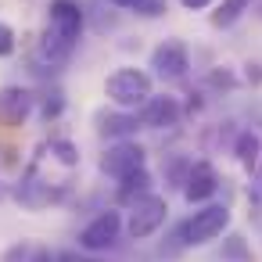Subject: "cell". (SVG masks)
Instances as JSON below:
<instances>
[{"mask_svg": "<svg viewBox=\"0 0 262 262\" xmlns=\"http://www.w3.org/2000/svg\"><path fill=\"white\" fill-rule=\"evenodd\" d=\"M251 4L255 0H223L219 11H212V26L215 29H230L233 22H241L244 11H251Z\"/></svg>", "mask_w": 262, "mask_h": 262, "instance_id": "obj_15", "label": "cell"}, {"mask_svg": "<svg viewBox=\"0 0 262 262\" xmlns=\"http://www.w3.org/2000/svg\"><path fill=\"white\" fill-rule=\"evenodd\" d=\"M144 194H151V172H147V165L137 169V172H129L126 180H119V201L122 205H133Z\"/></svg>", "mask_w": 262, "mask_h": 262, "instance_id": "obj_14", "label": "cell"}, {"mask_svg": "<svg viewBox=\"0 0 262 262\" xmlns=\"http://www.w3.org/2000/svg\"><path fill=\"white\" fill-rule=\"evenodd\" d=\"M11 194H15V201H22L26 208H43V205H51V201L61 198L47 180H40V169H36V165H29V169L22 172V180L15 183Z\"/></svg>", "mask_w": 262, "mask_h": 262, "instance_id": "obj_8", "label": "cell"}, {"mask_svg": "<svg viewBox=\"0 0 262 262\" xmlns=\"http://www.w3.org/2000/svg\"><path fill=\"white\" fill-rule=\"evenodd\" d=\"M51 155H54V162L65 165V169H76V165H79V147H76L72 140H51Z\"/></svg>", "mask_w": 262, "mask_h": 262, "instance_id": "obj_16", "label": "cell"}, {"mask_svg": "<svg viewBox=\"0 0 262 262\" xmlns=\"http://www.w3.org/2000/svg\"><path fill=\"white\" fill-rule=\"evenodd\" d=\"M151 69L158 79L172 83V79H183L187 69H190V54L180 40H162L155 51H151Z\"/></svg>", "mask_w": 262, "mask_h": 262, "instance_id": "obj_6", "label": "cell"}, {"mask_svg": "<svg viewBox=\"0 0 262 262\" xmlns=\"http://www.w3.org/2000/svg\"><path fill=\"white\" fill-rule=\"evenodd\" d=\"M169 11V0H140L137 4V15H144V18H162Z\"/></svg>", "mask_w": 262, "mask_h": 262, "instance_id": "obj_20", "label": "cell"}, {"mask_svg": "<svg viewBox=\"0 0 262 262\" xmlns=\"http://www.w3.org/2000/svg\"><path fill=\"white\" fill-rule=\"evenodd\" d=\"M180 4L187 11H205V8H212V0H180Z\"/></svg>", "mask_w": 262, "mask_h": 262, "instance_id": "obj_23", "label": "cell"}, {"mask_svg": "<svg viewBox=\"0 0 262 262\" xmlns=\"http://www.w3.org/2000/svg\"><path fill=\"white\" fill-rule=\"evenodd\" d=\"M180 119H183V108L172 94H162V97L151 94L147 104L140 108V122L147 129H172V126H180Z\"/></svg>", "mask_w": 262, "mask_h": 262, "instance_id": "obj_9", "label": "cell"}, {"mask_svg": "<svg viewBox=\"0 0 262 262\" xmlns=\"http://www.w3.org/2000/svg\"><path fill=\"white\" fill-rule=\"evenodd\" d=\"M226 226H230V208L226 205H205L187 223H180L176 241H180V248H201V244L215 241L219 233H226Z\"/></svg>", "mask_w": 262, "mask_h": 262, "instance_id": "obj_1", "label": "cell"}, {"mask_svg": "<svg viewBox=\"0 0 262 262\" xmlns=\"http://www.w3.org/2000/svg\"><path fill=\"white\" fill-rule=\"evenodd\" d=\"M112 4H115V8H137L140 0H112Z\"/></svg>", "mask_w": 262, "mask_h": 262, "instance_id": "obj_25", "label": "cell"}, {"mask_svg": "<svg viewBox=\"0 0 262 262\" xmlns=\"http://www.w3.org/2000/svg\"><path fill=\"white\" fill-rule=\"evenodd\" d=\"M29 262H58V255H51V248H36Z\"/></svg>", "mask_w": 262, "mask_h": 262, "instance_id": "obj_22", "label": "cell"}, {"mask_svg": "<svg viewBox=\"0 0 262 262\" xmlns=\"http://www.w3.org/2000/svg\"><path fill=\"white\" fill-rule=\"evenodd\" d=\"M94 122H97V137H104V140H129L144 126L140 115H133L126 108H119V112H97Z\"/></svg>", "mask_w": 262, "mask_h": 262, "instance_id": "obj_11", "label": "cell"}, {"mask_svg": "<svg viewBox=\"0 0 262 262\" xmlns=\"http://www.w3.org/2000/svg\"><path fill=\"white\" fill-rule=\"evenodd\" d=\"M144 162H147V151H144L140 144H133V140H115V144L101 155V172L112 176V180H126L129 172L144 169Z\"/></svg>", "mask_w": 262, "mask_h": 262, "instance_id": "obj_5", "label": "cell"}, {"mask_svg": "<svg viewBox=\"0 0 262 262\" xmlns=\"http://www.w3.org/2000/svg\"><path fill=\"white\" fill-rule=\"evenodd\" d=\"M180 190H183V198H187L190 205L208 201V198L219 190V172H215V165H212V162H194Z\"/></svg>", "mask_w": 262, "mask_h": 262, "instance_id": "obj_10", "label": "cell"}, {"mask_svg": "<svg viewBox=\"0 0 262 262\" xmlns=\"http://www.w3.org/2000/svg\"><path fill=\"white\" fill-rule=\"evenodd\" d=\"M83 22H86V11L79 8V0H54L47 8V26L54 33H61L65 40H72V43H79Z\"/></svg>", "mask_w": 262, "mask_h": 262, "instance_id": "obj_7", "label": "cell"}, {"mask_svg": "<svg viewBox=\"0 0 262 262\" xmlns=\"http://www.w3.org/2000/svg\"><path fill=\"white\" fill-rule=\"evenodd\" d=\"M11 54H15V29L0 22V58H11Z\"/></svg>", "mask_w": 262, "mask_h": 262, "instance_id": "obj_21", "label": "cell"}, {"mask_svg": "<svg viewBox=\"0 0 262 262\" xmlns=\"http://www.w3.org/2000/svg\"><path fill=\"white\" fill-rule=\"evenodd\" d=\"M36 97L26 90V86H4L0 90V122L4 126H22L33 112Z\"/></svg>", "mask_w": 262, "mask_h": 262, "instance_id": "obj_12", "label": "cell"}, {"mask_svg": "<svg viewBox=\"0 0 262 262\" xmlns=\"http://www.w3.org/2000/svg\"><path fill=\"white\" fill-rule=\"evenodd\" d=\"M122 212L115 208H104L101 215H94L83 230H79V248L83 251H108L119 244V233H122Z\"/></svg>", "mask_w": 262, "mask_h": 262, "instance_id": "obj_4", "label": "cell"}, {"mask_svg": "<svg viewBox=\"0 0 262 262\" xmlns=\"http://www.w3.org/2000/svg\"><path fill=\"white\" fill-rule=\"evenodd\" d=\"M40 112H43V119L51 122V119H58L61 112H65V94L61 90H47L43 94V101H40Z\"/></svg>", "mask_w": 262, "mask_h": 262, "instance_id": "obj_18", "label": "cell"}, {"mask_svg": "<svg viewBox=\"0 0 262 262\" xmlns=\"http://www.w3.org/2000/svg\"><path fill=\"white\" fill-rule=\"evenodd\" d=\"M33 258V248H29V241H18V244H11L4 255H0V262H29Z\"/></svg>", "mask_w": 262, "mask_h": 262, "instance_id": "obj_19", "label": "cell"}, {"mask_svg": "<svg viewBox=\"0 0 262 262\" xmlns=\"http://www.w3.org/2000/svg\"><path fill=\"white\" fill-rule=\"evenodd\" d=\"M165 215H169V201H165L162 194H144V198H137V201L129 205L126 233H129L133 241H147L151 233L162 230Z\"/></svg>", "mask_w": 262, "mask_h": 262, "instance_id": "obj_3", "label": "cell"}, {"mask_svg": "<svg viewBox=\"0 0 262 262\" xmlns=\"http://www.w3.org/2000/svg\"><path fill=\"white\" fill-rule=\"evenodd\" d=\"M223 258L226 262H251V251H248V244H244L241 233H230L223 241Z\"/></svg>", "mask_w": 262, "mask_h": 262, "instance_id": "obj_17", "label": "cell"}, {"mask_svg": "<svg viewBox=\"0 0 262 262\" xmlns=\"http://www.w3.org/2000/svg\"><path fill=\"white\" fill-rule=\"evenodd\" d=\"M212 83H215V86H233L237 79H233L230 72H212Z\"/></svg>", "mask_w": 262, "mask_h": 262, "instance_id": "obj_24", "label": "cell"}, {"mask_svg": "<svg viewBox=\"0 0 262 262\" xmlns=\"http://www.w3.org/2000/svg\"><path fill=\"white\" fill-rule=\"evenodd\" d=\"M233 155H237V162H241L248 172L258 169V155H262V140H258V133H251V129L237 133V140H233Z\"/></svg>", "mask_w": 262, "mask_h": 262, "instance_id": "obj_13", "label": "cell"}, {"mask_svg": "<svg viewBox=\"0 0 262 262\" xmlns=\"http://www.w3.org/2000/svg\"><path fill=\"white\" fill-rule=\"evenodd\" d=\"M258 15H262V4H258Z\"/></svg>", "mask_w": 262, "mask_h": 262, "instance_id": "obj_26", "label": "cell"}, {"mask_svg": "<svg viewBox=\"0 0 262 262\" xmlns=\"http://www.w3.org/2000/svg\"><path fill=\"white\" fill-rule=\"evenodd\" d=\"M104 94L115 108H126V112H137L147 104L151 97V76L140 72V69H115L104 83Z\"/></svg>", "mask_w": 262, "mask_h": 262, "instance_id": "obj_2", "label": "cell"}]
</instances>
